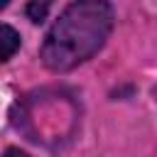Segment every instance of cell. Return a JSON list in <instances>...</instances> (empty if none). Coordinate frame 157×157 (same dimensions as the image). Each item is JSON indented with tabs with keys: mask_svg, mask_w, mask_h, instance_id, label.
I'll return each mask as SVG.
<instances>
[{
	"mask_svg": "<svg viewBox=\"0 0 157 157\" xmlns=\"http://www.w3.org/2000/svg\"><path fill=\"white\" fill-rule=\"evenodd\" d=\"M113 7L108 0H74L47 32L39 56L49 71H71L91 59L113 29Z\"/></svg>",
	"mask_w": 157,
	"mask_h": 157,
	"instance_id": "obj_1",
	"label": "cell"
},
{
	"mask_svg": "<svg viewBox=\"0 0 157 157\" xmlns=\"http://www.w3.org/2000/svg\"><path fill=\"white\" fill-rule=\"evenodd\" d=\"M17 49H20V34H17V29H12L10 25L0 22V61H7L10 56H15Z\"/></svg>",
	"mask_w": 157,
	"mask_h": 157,
	"instance_id": "obj_2",
	"label": "cell"
},
{
	"mask_svg": "<svg viewBox=\"0 0 157 157\" xmlns=\"http://www.w3.org/2000/svg\"><path fill=\"white\" fill-rule=\"evenodd\" d=\"M49 5H52V0H29V5H27V17H29L32 22H42V20L47 17V12H49Z\"/></svg>",
	"mask_w": 157,
	"mask_h": 157,
	"instance_id": "obj_3",
	"label": "cell"
},
{
	"mask_svg": "<svg viewBox=\"0 0 157 157\" xmlns=\"http://www.w3.org/2000/svg\"><path fill=\"white\" fill-rule=\"evenodd\" d=\"M2 157H29V155H25V152H20V150L10 147V150H5V155H2Z\"/></svg>",
	"mask_w": 157,
	"mask_h": 157,
	"instance_id": "obj_4",
	"label": "cell"
},
{
	"mask_svg": "<svg viewBox=\"0 0 157 157\" xmlns=\"http://www.w3.org/2000/svg\"><path fill=\"white\" fill-rule=\"evenodd\" d=\"M7 2H10V0H0V10H2V7L7 5Z\"/></svg>",
	"mask_w": 157,
	"mask_h": 157,
	"instance_id": "obj_5",
	"label": "cell"
}]
</instances>
